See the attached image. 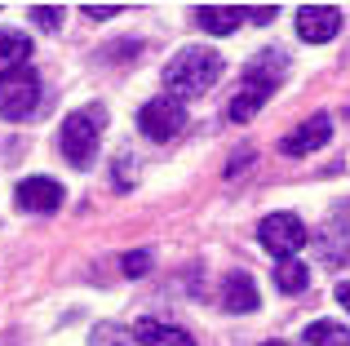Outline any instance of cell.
<instances>
[{"label":"cell","mask_w":350,"mask_h":346,"mask_svg":"<svg viewBox=\"0 0 350 346\" xmlns=\"http://www.w3.org/2000/svg\"><path fill=\"white\" fill-rule=\"evenodd\" d=\"M342 31V9L333 5H301L297 9V36L306 44H328Z\"/></svg>","instance_id":"7"},{"label":"cell","mask_w":350,"mask_h":346,"mask_svg":"<svg viewBox=\"0 0 350 346\" xmlns=\"http://www.w3.org/2000/svg\"><path fill=\"white\" fill-rule=\"evenodd\" d=\"M27 58H31V40H27L23 31H0V80L23 71Z\"/></svg>","instance_id":"13"},{"label":"cell","mask_w":350,"mask_h":346,"mask_svg":"<svg viewBox=\"0 0 350 346\" xmlns=\"http://www.w3.org/2000/svg\"><path fill=\"white\" fill-rule=\"evenodd\" d=\"M284 76H288V58H284L280 49H262L244 67V80H239V89H235L231 107H226V116H231V120H253V116L271 103V94L280 89Z\"/></svg>","instance_id":"1"},{"label":"cell","mask_w":350,"mask_h":346,"mask_svg":"<svg viewBox=\"0 0 350 346\" xmlns=\"http://www.w3.org/2000/svg\"><path fill=\"white\" fill-rule=\"evenodd\" d=\"M14 196H18V209H27V213H58L67 191L53 178H23Z\"/></svg>","instance_id":"8"},{"label":"cell","mask_w":350,"mask_h":346,"mask_svg":"<svg viewBox=\"0 0 350 346\" xmlns=\"http://www.w3.org/2000/svg\"><path fill=\"white\" fill-rule=\"evenodd\" d=\"M222 306H226V311H235V315L257 311V306H262V293H257V284H253L248 271H226V280H222Z\"/></svg>","instance_id":"10"},{"label":"cell","mask_w":350,"mask_h":346,"mask_svg":"<svg viewBox=\"0 0 350 346\" xmlns=\"http://www.w3.org/2000/svg\"><path fill=\"white\" fill-rule=\"evenodd\" d=\"M266 346H293V342H266Z\"/></svg>","instance_id":"21"},{"label":"cell","mask_w":350,"mask_h":346,"mask_svg":"<svg viewBox=\"0 0 350 346\" xmlns=\"http://www.w3.org/2000/svg\"><path fill=\"white\" fill-rule=\"evenodd\" d=\"M103 124H107V111L103 107H80V111H71L67 120H62L58 129V147L62 156H67V165L76 169H89L98 156V142H103Z\"/></svg>","instance_id":"3"},{"label":"cell","mask_w":350,"mask_h":346,"mask_svg":"<svg viewBox=\"0 0 350 346\" xmlns=\"http://www.w3.org/2000/svg\"><path fill=\"white\" fill-rule=\"evenodd\" d=\"M257 240H262L266 253H275L280 262H288L293 253L306 244V226H301L297 213H266L257 222Z\"/></svg>","instance_id":"4"},{"label":"cell","mask_w":350,"mask_h":346,"mask_svg":"<svg viewBox=\"0 0 350 346\" xmlns=\"http://www.w3.org/2000/svg\"><path fill=\"white\" fill-rule=\"evenodd\" d=\"M306 346H350V329L337 320H315L306 329Z\"/></svg>","instance_id":"14"},{"label":"cell","mask_w":350,"mask_h":346,"mask_svg":"<svg viewBox=\"0 0 350 346\" xmlns=\"http://www.w3.org/2000/svg\"><path fill=\"white\" fill-rule=\"evenodd\" d=\"M217 76H222V53L204 49V44H187V49H178V58L164 67V89H169V98H196L204 94V89L217 85Z\"/></svg>","instance_id":"2"},{"label":"cell","mask_w":350,"mask_h":346,"mask_svg":"<svg viewBox=\"0 0 350 346\" xmlns=\"http://www.w3.org/2000/svg\"><path fill=\"white\" fill-rule=\"evenodd\" d=\"M337 302H342L346 311H350V280H342V284H337Z\"/></svg>","instance_id":"20"},{"label":"cell","mask_w":350,"mask_h":346,"mask_svg":"<svg viewBox=\"0 0 350 346\" xmlns=\"http://www.w3.org/2000/svg\"><path fill=\"white\" fill-rule=\"evenodd\" d=\"M133 342L137 346H196L187 329L178 324H164V320H137L133 324Z\"/></svg>","instance_id":"11"},{"label":"cell","mask_w":350,"mask_h":346,"mask_svg":"<svg viewBox=\"0 0 350 346\" xmlns=\"http://www.w3.org/2000/svg\"><path fill=\"white\" fill-rule=\"evenodd\" d=\"M31 18H36V27H44V31H58L62 9L58 5H31Z\"/></svg>","instance_id":"17"},{"label":"cell","mask_w":350,"mask_h":346,"mask_svg":"<svg viewBox=\"0 0 350 346\" xmlns=\"http://www.w3.org/2000/svg\"><path fill=\"white\" fill-rule=\"evenodd\" d=\"M85 14L103 23V18H116V14H120V5H85Z\"/></svg>","instance_id":"19"},{"label":"cell","mask_w":350,"mask_h":346,"mask_svg":"<svg viewBox=\"0 0 350 346\" xmlns=\"http://www.w3.org/2000/svg\"><path fill=\"white\" fill-rule=\"evenodd\" d=\"M275 284H280L284 293H301V289L310 284V271L301 267L297 258H288V262H280V267H275Z\"/></svg>","instance_id":"15"},{"label":"cell","mask_w":350,"mask_h":346,"mask_svg":"<svg viewBox=\"0 0 350 346\" xmlns=\"http://www.w3.org/2000/svg\"><path fill=\"white\" fill-rule=\"evenodd\" d=\"M40 103V76L31 67L14 71L9 80H0V116L5 120H27Z\"/></svg>","instance_id":"6"},{"label":"cell","mask_w":350,"mask_h":346,"mask_svg":"<svg viewBox=\"0 0 350 346\" xmlns=\"http://www.w3.org/2000/svg\"><path fill=\"white\" fill-rule=\"evenodd\" d=\"M328 138H333V116H310V120L297 124L280 147H284V156H310V151H319Z\"/></svg>","instance_id":"9"},{"label":"cell","mask_w":350,"mask_h":346,"mask_svg":"<svg viewBox=\"0 0 350 346\" xmlns=\"http://www.w3.org/2000/svg\"><path fill=\"white\" fill-rule=\"evenodd\" d=\"M182 124H187V107H182L178 98H169V94L151 98V103L137 111V129H142L151 142H169V138H178Z\"/></svg>","instance_id":"5"},{"label":"cell","mask_w":350,"mask_h":346,"mask_svg":"<svg viewBox=\"0 0 350 346\" xmlns=\"http://www.w3.org/2000/svg\"><path fill=\"white\" fill-rule=\"evenodd\" d=\"M146 267H151V253L146 249H137V253H124V276H146Z\"/></svg>","instance_id":"18"},{"label":"cell","mask_w":350,"mask_h":346,"mask_svg":"<svg viewBox=\"0 0 350 346\" xmlns=\"http://www.w3.org/2000/svg\"><path fill=\"white\" fill-rule=\"evenodd\" d=\"M94 346H133L124 329H116V324H98L94 329Z\"/></svg>","instance_id":"16"},{"label":"cell","mask_w":350,"mask_h":346,"mask_svg":"<svg viewBox=\"0 0 350 346\" xmlns=\"http://www.w3.org/2000/svg\"><path fill=\"white\" fill-rule=\"evenodd\" d=\"M244 18H248V9H235V5H196V23L213 36H231Z\"/></svg>","instance_id":"12"}]
</instances>
